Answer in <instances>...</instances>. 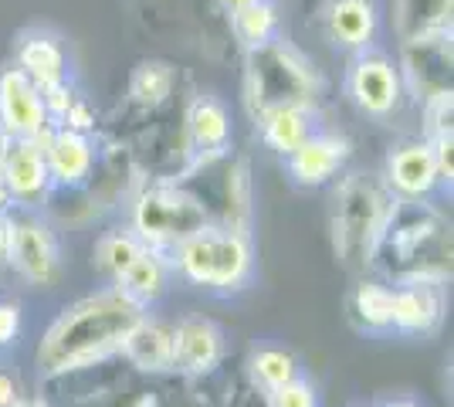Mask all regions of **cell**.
<instances>
[{
    "mask_svg": "<svg viewBox=\"0 0 454 407\" xmlns=\"http://www.w3.org/2000/svg\"><path fill=\"white\" fill-rule=\"evenodd\" d=\"M146 245L136 238V234L129 231H113L106 234L98 245H95V262H98V269L106 271V275H113V278H119L122 271L133 265L136 258H139V252H143Z\"/></svg>",
    "mask_w": 454,
    "mask_h": 407,
    "instance_id": "obj_25",
    "label": "cell"
},
{
    "mask_svg": "<svg viewBox=\"0 0 454 407\" xmlns=\"http://www.w3.org/2000/svg\"><path fill=\"white\" fill-rule=\"evenodd\" d=\"M20 333V309L14 302H0V349L11 347Z\"/></svg>",
    "mask_w": 454,
    "mask_h": 407,
    "instance_id": "obj_29",
    "label": "cell"
},
{
    "mask_svg": "<svg viewBox=\"0 0 454 407\" xmlns=\"http://www.w3.org/2000/svg\"><path fill=\"white\" fill-rule=\"evenodd\" d=\"M224 356V333L204 316H187L173 326V370L210 373Z\"/></svg>",
    "mask_w": 454,
    "mask_h": 407,
    "instance_id": "obj_12",
    "label": "cell"
},
{
    "mask_svg": "<svg viewBox=\"0 0 454 407\" xmlns=\"http://www.w3.org/2000/svg\"><path fill=\"white\" fill-rule=\"evenodd\" d=\"M316 82L305 61L278 41L251 48L247 55V102L254 116L285 106H312Z\"/></svg>",
    "mask_w": 454,
    "mask_h": 407,
    "instance_id": "obj_3",
    "label": "cell"
},
{
    "mask_svg": "<svg viewBox=\"0 0 454 407\" xmlns=\"http://www.w3.org/2000/svg\"><path fill=\"white\" fill-rule=\"evenodd\" d=\"M11 404H18V384H14L11 373L0 370V407H11Z\"/></svg>",
    "mask_w": 454,
    "mask_h": 407,
    "instance_id": "obj_30",
    "label": "cell"
},
{
    "mask_svg": "<svg viewBox=\"0 0 454 407\" xmlns=\"http://www.w3.org/2000/svg\"><path fill=\"white\" fill-rule=\"evenodd\" d=\"M271 407H316V390L302 377H295L285 387L271 390Z\"/></svg>",
    "mask_w": 454,
    "mask_h": 407,
    "instance_id": "obj_28",
    "label": "cell"
},
{
    "mask_svg": "<svg viewBox=\"0 0 454 407\" xmlns=\"http://www.w3.org/2000/svg\"><path fill=\"white\" fill-rule=\"evenodd\" d=\"M122 353H126L139 370H153V373L173 370V326L160 323V319H143V323L129 333Z\"/></svg>",
    "mask_w": 454,
    "mask_h": 407,
    "instance_id": "obj_18",
    "label": "cell"
},
{
    "mask_svg": "<svg viewBox=\"0 0 454 407\" xmlns=\"http://www.w3.org/2000/svg\"><path fill=\"white\" fill-rule=\"evenodd\" d=\"M441 319V292L434 282H400L394 289V330L431 333Z\"/></svg>",
    "mask_w": 454,
    "mask_h": 407,
    "instance_id": "obj_15",
    "label": "cell"
},
{
    "mask_svg": "<svg viewBox=\"0 0 454 407\" xmlns=\"http://www.w3.org/2000/svg\"><path fill=\"white\" fill-rule=\"evenodd\" d=\"M190 143L193 150L204 156H217L227 150V139H231V119L227 109L217 98H197L190 106Z\"/></svg>",
    "mask_w": 454,
    "mask_h": 407,
    "instance_id": "obj_19",
    "label": "cell"
},
{
    "mask_svg": "<svg viewBox=\"0 0 454 407\" xmlns=\"http://www.w3.org/2000/svg\"><path fill=\"white\" fill-rule=\"evenodd\" d=\"M403 68L411 85L427 102L451 96V35L403 44Z\"/></svg>",
    "mask_w": 454,
    "mask_h": 407,
    "instance_id": "obj_11",
    "label": "cell"
},
{
    "mask_svg": "<svg viewBox=\"0 0 454 407\" xmlns=\"http://www.w3.org/2000/svg\"><path fill=\"white\" fill-rule=\"evenodd\" d=\"M336 204H340L336 207V248L349 262H366L377 248V238L397 200H390L387 191L377 184L353 176L340 191Z\"/></svg>",
    "mask_w": 454,
    "mask_h": 407,
    "instance_id": "obj_5",
    "label": "cell"
},
{
    "mask_svg": "<svg viewBox=\"0 0 454 407\" xmlns=\"http://www.w3.org/2000/svg\"><path fill=\"white\" fill-rule=\"evenodd\" d=\"M207 224V211L197 197L176 187H150L136 200L133 228L136 238L153 252H173L180 241Z\"/></svg>",
    "mask_w": 454,
    "mask_h": 407,
    "instance_id": "obj_4",
    "label": "cell"
},
{
    "mask_svg": "<svg viewBox=\"0 0 454 407\" xmlns=\"http://www.w3.org/2000/svg\"><path fill=\"white\" fill-rule=\"evenodd\" d=\"M143 319H146V306H139L122 289L85 295L48 326L38 347V367L44 373L92 367L126 347L129 333Z\"/></svg>",
    "mask_w": 454,
    "mask_h": 407,
    "instance_id": "obj_1",
    "label": "cell"
},
{
    "mask_svg": "<svg viewBox=\"0 0 454 407\" xmlns=\"http://www.w3.org/2000/svg\"><path fill=\"white\" fill-rule=\"evenodd\" d=\"M24 75L38 85L41 92L44 89H55L65 82V51L55 38H27L20 44V65Z\"/></svg>",
    "mask_w": 454,
    "mask_h": 407,
    "instance_id": "obj_22",
    "label": "cell"
},
{
    "mask_svg": "<svg viewBox=\"0 0 454 407\" xmlns=\"http://www.w3.org/2000/svg\"><path fill=\"white\" fill-rule=\"evenodd\" d=\"M41 150H44V163H48V176L51 184H65V187H78L85 184V176L92 174L95 150L92 139L78 129L58 126V129H44L38 136Z\"/></svg>",
    "mask_w": 454,
    "mask_h": 407,
    "instance_id": "obj_8",
    "label": "cell"
},
{
    "mask_svg": "<svg viewBox=\"0 0 454 407\" xmlns=\"http://www.w3.org/2000/svg\"><path fill=\"white\" fill-rule=\"evenodd\" d=\"M4 245H7V221H0V254H4Z\"/></svg>",
    "mask_w": 454,
    "mask_h": 407,
    "instance_id": "obj_33",
    "label": "cell"
},
{
    "mask_svg": "<svg viewBox=\"0 0 454 407\" xmlns=\"http://www.w3.org/2000/svg\"><path fill=\"white\" fill-rule=\"evenodd\" d=\"M0 176H4L7 197L18 204H35L48 194L51 176H48V163H44V150L38 139H11Z\"/></svg>",
    "mask_w": 454,
    "mask_h": 407,
    "instance_id": "obj_9",
    "label": "cell"
},
{
    "mask_svg": "<svg viewBox=\"0 0 454 407\" xmlns=\"http://www.w3.org/2000/svg\"><path fill=\"white\" fill-rule=\"evenodd\" d=\"M11 407H41V404H20V401H18V404H11Z\"/></svg>",
    "mask_w": 454,
    "mask_h": 407,
    "instance_id": "obj_35",
    "label": "cell"
},
{
    "mask_svg": "<svg viewBox=\"0 0 454 407\" xmlns=\"http://www.w3.org/2000/svg\"><path fill=\"white\" fill-rule=\"evenodd\" d=\"M167 271H170V265H167L163 252L143 248L133 265L115 278V289H122L129 299H136L139 306H150V302H156V299L163 295V289H167Z\"/></svg>",
    "mask_w": 454,
    "mask_h": 407,
    "instance_id": "obj_20",
    "label": "cell"
},
{
    "mask_svg": "<svg viewBox=\"0 0 454 407\" xmlns=\"http://www.w3.org/2000/svg\"><path fill=\"white\" fill-rule=\"evenodd\" d=\"M394 27L403 44L448 35L451 31V0H397Z\"/></svg>",
    "mask_w": 454,
    "mask_h": 407,
    "instance_id": "obj_16",
    "label": "cell"
},
{
    "mask_svg": "<svg viewBox=\"0 0 454 407\" xmlns=\"http://www.w3.org/2000/svg\"><path fill=\"white\" fill-rule=\"evenodd\" d=\"M251 367H254V377L265 384V390L285 387L288 380H295L299 377V364H295V356L292 353H285V349H258L254 353V360H251Z\"/></svg>",
    "mask_w": 454,
    "mask_h": 407,
    "instance_id": "obj_26",
    "label": "cell"
},
{
    "mask_svg": "<svg viewBox=\"0 0 454 407\" xmlns=\"http://www.w3.org/2000/svg\"><path fill=\"white\" fill-rule=\"evenodd\" d=\"M262 119V136L275 153H295L305 139L312 136V116L309 106H285V109H271Z\"/></svg>",
    "mask_w": 454,
    "mask_h": 407,
    "instance_id": "obj_21",
    "label": "cell"
},
{
    "mask_svg": "<svg viewBox=\"0 0 454 407\" xmlns=\"http://www.w3.org/2000/svg\"><path fill=\"white\" fill-rule=\"evenodd\" d=\"M51 126L41 89L20 68L0 72V133L11 139H38Z\"/></svg>",
    "mask_w": 454,
    "mask_h": 407,
    "instance_id": "obj_7",
    "label": "cell"
},
{
    "mask_svg": "<svg viewBox=\"0 0 454 407\" xmlns=\"http://www.w3.org/2000/svg\"><path fill=\"white\" fill-rule=\"evenodd\" d=\"M173 265L193 286L241 289L251 278L254 254H251V245H247V238L241 231L217 228V224L207 221L200 231H193L187 241H180L173 248Z\"/></svg>",
    "mask_w": 454,
    "mask_h": 407,
    "instance_id": "obj_2",
    "label": "cell"
},
{
    "mask_svg": "<svg viewBox=\"0 0 454 407\" xmlns=\"http://www.w3.org/2000/svg\"><path fill=\"white\" fill-rule=\"evenodd\" d=\"M11 204V197H7V187H4V176H0V214H4V207Z\"/></svg>",
    "mask_w": 454,
    "mask_h": 407,
    "instance_id": "obj_32",
    "label": "cell"
},
{
    "mask_svg": "<svg viewBox=\"0 0 454 407\" xmlns=\"http://www.w3.org/2000/svg\"><path fill=\"white\" fill-rule=\"evenodd\" d=\"M221 4L234 14V11H241V7H247V4H258V0H221Z\"/></svg>",
    "mask_w": 454,
    "mask_h": 407,
    "instance_id": "obj_31",
    "label": "cell"
},
{
    "mask_svg": "<svg viewBox=\"0 0 454 407\" xmlns=\"http://www.w3.org/2000/svg\"><path fill=\"white\" fill-rule=\"evenodd\" d=\"M346 156H349V143L342 136L312 133L295 153H288V170L302 187H322L340 174Z\"/></svg>",
    "mask_w": 454,
    "mask_h": 407,
    "instance_id": "obj_14",
    "label": "cell"
},
{
    "mask_svg": "<svg viewBox=\"0 0 454 407\" xmlns=\"http://www.w3.org/2000/svg\"><path fill=\"white\" fill-rule=\"evenodd\" d=\"M349 96L366 116H390L400 102V72L383 55H363L349 72Z\"/></svg>",
    "mask_w": 454,
    "mask_h": 407,
    "instance_id": "obj_10",
    "label": "cell"
},
{
    "mask_svg": "<svg viewBox=\"0 0 454 407\" xmlns=\"http://www.w3.org/2000/svg\"><path fill=\"white\" fill-rule=\"evenodd\" d=\"M353 319L360 323V330L370 333L394 330V289L380 282H363L353 292Z\"/></svg>",
    "mask_w": 454,
    "mask_h": 407,
    "instance_id": "obj_23",
    "label": "cell"
},
{
    "mask_svg": "<svg viewBox=\"0 0 454 407\" xmlns=\"http://www.w3.org/2000/svg\"><path fill=\"white\" fill-rule=\"evenodd\" d=\"M170 85H173V72L167 65H143L133 78V98L136 102H146V106H156L163 98L170 96Z\"/></svg>",
    "mask_w": 454,
    "mask_h": 407,
    "instance_id": "obj_27",
    "label": "cell"
},
{
    "mask_svg": "<svg viewBox=\"0 0 454 407\" xmlns=\"http://www.w3.org/2000/svg\"><path fill=\"white\" fill-rule=\"evenodd\" d=\"M387 184L397 191L403 200H420L441 184L431 143H407L390 153L387 160Z\"/></svg>",
    "mask_w": 454,
    "mask_h": 407,
    "instance_id": "obj_13",
    "label": "cell"
},
{
    "mask_svg": "<svg viewBox=\"0 0 454 407\" xmlns=\"http://www.w3.org/2000/svg\"><path fill=\"white\" fill-rule=\"evenodd\" d=\"M390 407H417V404H411V401H397V404H390Z\"/></svg>",
    "mask_w": 454,
    "mask_h": 407,
    "instance_id": "obj_34",
    "label": "cell"
},
{
    "mask_svg": "<svg viewBox=\"0 0 454 407\" xmlns=\"http://www.w3.org/2000/svg\"><path fill=\"white\" fill-rule=\"evenodd\" d=\"M275 27H278V14L268 0L258 4H247L241 11H234V35L245 41L247 48H262L275 38Z\"/></svg>",
    "mask_w": 454,
    "mask_h": 407,
    "instance_id": "obj_24",
    "label": "cell"
},
{
    "mask_svg": "<svg viewBox=\"0 0 454 407\" xmlns=\"http://www.w3.org/2000/svg\"><path fill=\"white\" fill-rule=\"evenodd\" d=\"M4 258L35 286H51L58 278V271H61V254H58L55 234H51L48 224H41L35 217L7 221Z\"/></svg>",
    "mask_w": 454,
    "mask_h": 407,
    "instance_id": "obj_6",
    "label": "cell"
},
{
    "mask_svg": "<svg viewBox=\"0 0 454 407\" xmlns=\"http://www.w3.org/2000/svg\"><path fill=\"white\" fill-rule=\"evenodd\" d=\"M325 27H329V38L336 44L360 51L373 41L377 7L370 0H333L325 11Z\"/></svg>",
    "mask_w": 454,
    "mask_h": 407,
    "instance_id": "obj_17",
    "label": "cell"
}]
</instances>
